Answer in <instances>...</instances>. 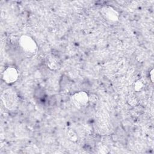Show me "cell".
Wrapping results in <instances>:
<instances>
[{
	"label": "cell",
	"mask_w": 154,
	"mask_h": 154,
	"mask_svg": "<svg viewBox=\"0 0 154 154\" xmlns=\"http://www.w3.org/2000/svg\"><path fill=\"white\" fill-rule=\"evenodd\" d=\"M72 103L78 108H82L89 104V95L85 91H78L70 97Z\"/></svg>",
	"instance_id": "cell-3"
},
{
	"label": "cell",
	"mask_w": 154,
	"mask_h": 154,
	"mask_svg": "<svg viewBox=\"0 0 154 154\" xmlns=\"http://www.w3.org/2000/svg\"><path fill=\"white\" fill-rule=\"evenodd\" d=\"M18 43L26 57H32L37 52L38 48L37 43L31 37L28 35H21L19 38Z\"/></svg>",
	"instance_id": "cell-1"
},
{
	"label": "cell",
	"mask_w": 154,
	"mask_h": 154,
	"mask_svg": "<svg viewBox=\"0 0 154 154\" xmlns=\"http://www.w3.org/2000/svg\"><path fill=\"white\" fill-rule=\"evenodd\" d=\"M1 100L4 106L9 109L13 110L16 108L18 104V96L14 90L11 88L5 90L1 94Z\"/></svg>",
	"instance_id": "cell-2"
},
{
	"label": "cell",
	"mask_w": 154,
	"mask_h": 154,
	"mask_svg": "<svg viewBox=\"0 0 154 154\" xmlns=\"http://www.w3.org/2000/svg\"><path fill=\"white\" fill-rule=\"evenodd\" d=\"M128 102L129 104L132 106H135L137 103V100L136 97L134 96H129Z\"/></svg>",
	"instance_id": "cell-10"
},
{
	"label": "cell",
	"mask_w": 154,
	"mask_h": 154,
	"mask_svg": "<svg viewBox=\"0 0 154 154\" xmlns=\"http://www.w3.org/2000/svg\"><path fill=\"white\" fill-rule=\"evenodd\" d=\"M145 86V82L143 79L137 80L134 84V89L135 91H140Z\"/></svg>",
	"instance_id": "cell-7"
},
{
	"label": "cell",
	"mask_w": 154,
	"mask_h": 154,
	"mask_svg": "<svg viewBox=\"0 0 154 154\" xmlns=\"http://www.w3.org/2000/svg\"><path fill=\"white\" fill-rule=\"evenodd\" d=\"M153 72H154V70L153 69H152L149 72V76H150V80L152 82H153Z\"/></svg>",
	"instance_id": "cell-11"
},
{
	"label": "cell",
	"mask_w": 154,
	"mask_h": 154,
	"mask_svg": "<svg viewBox=\"0 0 154 154\" xmlns=\"http://www.w3.org/2000/svg\"><path fill=\"white\" fill-rule=\"evenodd\" d=\"M45 62L47 67L52 70H56L60 67V64L58 60L52 55H48L46 58Z\"/></svg>",
	"instance_id": "cell-6"
},
{
	"label": "cell",
	"mask_w": 154,
	"mask_h": 154,
	"mask_svg": "<svg viewBox=\"0 0 154 154\" xmlns=\"http://www.w3.org/2000/svg\"><path fill=\"white\" fill-rule=\"evenodd\" d=\"M100 12L104 18L109 21L116 22L119 20V14L112 7L105 6L102 8Z\"/></svg>",
	"instance_id": "cell-5"
},
{
	"label": "cell",
	"mask_w": 154,
	"mask_h": 154,
	"mask_svg": "<svg viewBox=\"0 0 154 154\" xmlns=\"http://www.w3.org/2000/svg\"><path fill=\"white\" fill-rule=\"evenodd\" d=\"M18 71L14 67H7L2 74V79L4 81L8 84H11L15 82L18 79Z\"/></svg>",
	"instance_id": "cell-4"
},
{
	"label": "cell",
	"mask_w": 154,
	"mask_h": 154,
	"mask_svg": "<svg viewBox=\"0 0 154 154\" xmlns=\"http://www.w3.org/2000/svg\"><path fill=\"white\" fill-rule=\"evenodd\" d=\"M97 100H98V99L96 94H92L89 95V104L94 105L96 104Z\"/></svg>",
	"instance_id": "cell-9"
},
{
	"label": "cell",
	"mask_w": 154,
	"mask_h": 154,
	"mask_svg": "<svg viewBox=\"0 0 154 154\" xmlns=\"http://www.w3.org/2000/svg\"><path fill=\"white\" fill-rule=\"evenodd\" d=\"M67 137L72 142H76L78 141V135L76 132L73 129H69L67 131Z\"/></svg>",
	"instance_id": "cell-8"
}]
</instances>
